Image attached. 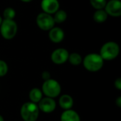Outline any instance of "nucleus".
<instances>
[{"instance_id": "nucleus-9", "label": "nucleus", "mask_w": 121, "mask_h": 121, "mask_svg": "<svg viewBox=\"0 0 121 121\" xmlns=\"http://www.w3.org/2000/svg\"><path fill=\"white\" fill-rule=\"evenodd\" d=\"M38 108L41 111L45 113H50L53 112L56 108L55 101L49 97L43 98L38 103Z\"/></svg>"}, {"instance_id": "nucleus-19", "label": "nucleus", "mask_w": 121, "mask_h": 121, "mask_svg": "<svg viewBox=\"0 0 121 121\" xmlns=\"http://www.w3.org/2000/svg\"><path fill=\"white\" fill-rule=\"evenodd\" d=\"M107 3L106 0H90V4L96 10L104 9Z\"/></svg>"}, {"instance_id": "nucleus-16", "label": "nucleus", "mask_w": 121, "mask_h": 121, "mask_svg": "<svg viewBox=\"0 0 121 121\" xmlns=\"http://www.w3.org/2000/svg\"><path fill=\"white\" fill-rule=\"evenodd\" d=\"M67 18V13L64 10H58L54 13L53 19L55 21V23H62L66 21Z\"/></svg>"}, {"instance_id": "nucleus-3", "label": "nucleus", "mask_w": 121, "mask_h": 121, "mask_svg": "<svg viewBox=\"0 0 121 121\" xmlns=\"http://www.w3.org/2000/svg\"><path fill=\"white\" fill-rule=\"evenodd\" d=\"M39 108L36 104L26 102L21 108V116L24 121H36L39 116Z\"/></svg>"}, {"instance_id": "nucleus-23", "label": "nucleus", "mask_w": 121, "mask_h": 121, "mask_svg": "<svg viewBox=\"0 0 121 121\" xmlns=\"http://www.w3.org/2000/svg\"><path fill=\"white\" fill-rule=\"evenodd\" d=\"M116 104L119 107H121V96H119L116 100Z\"/></svg>"}, {"instance_id": "nucleus-5", "label": "nucleus", "mask_w": 121, "mask_h": 121, "mask_svg": "<svg viewBox=\"0 0 121 121\" xmlns=\"http://www.w3.org/2000/svg\"><path fill=\"white\" fill-rule=\"evenodd\" d=\"M42 92L49 98L57 97L61 92V86L57 81L52 79L45 80L42 86Z\"/></svg>"}, {"instance_id": "nucleus-6", "label": "nucleus", "mask_w": 121, "mask_h": 121, "mask_svg": "<svg viewBox=\"0 0 121 121\" xmlns=\"http://www.w3.org/2000/svg\"><path fill=\"white\" fill-rule=\"evenodd\" d=\"M36 23L40 29L43 30H50L55 26V23L52 15L42 12L38 15Z\"/></svg>"}, {"instance_id": "nucleus-10", "label": "nucleus", "mask_w": 121, "mask_h": 121, "mask_svg": "<svg viewBox=\"0 0 121 121\" xmlns=\"http://www.w3.org/2000/svg\"><path fill=\"white\" fill-rule=\"evenodd\" d=\"M41 9L44 13L54 14L60 9V2L58 0H42Z\"/></svg>"}, {"instance_id": "nucleus-25", "label": "nucleus", "mask_w": 121, "mask_h": 121, "mask_svg": "<svg viewBox=\"0 0 121 121\" xmlns=\"http://www.w3.org/2000/svg\"><path fill=\"white\" fill-rule=\"evenodd\" d=\"M2 21H3V19H2V17L0 16V26H1V23H2Z\"/></svg>"}, {"instance_id": "nucleus-8", "label": "nucleus", "mask_w": 121, "mask_h": 121, "mask_svg": "<svg viewBox=\"0 0 121 121\" xmlns=\"http://www.w3.org/2000/svg\"><path fill=\"white\" fill-rule=\"evenodd\" d=\"M104 10L108 15L119 17L121 15V2L120 0H110L107 1Z\"/></svg>"}, {"instance_id": "nucleus-4", "label": "nucleus", "mask_w": 121, "mask_h": 121, "mask_svg": "<svg viewBox=\"0 0 121 121\" xmlns=\"http://www.w3.org/2000/svg\"><path fill=\"white\" fill-rule=\"evenodd\" d=\"M18 30V26L14 20L3 19L0 26V33L1 36L6 40L13 38Z\"/></svg>"}, {"instance_id": "nucleus-2", "label": "nucleus", "mask_w": 121, "mask_h": 121, "mask_svg": "<svg viewBox=\"0 0 121 121\" xmlns=\"http://www.w3.org/2000/svg\"><path fill=\"white\" fill-rule=\"evenodd\" d=\"M119 52L120 47L118 44L113 41H109L102 45L99 55L104 60H113L118 56Z\"/></svg>"}, {"instance_id": "nucleus-26", "label": "nucleus", "mask_w": 121, "mask_h": 121, "mask_svg": "<svg viewBox=\"0 0 121 121\" xmlns=\"http://www.w3.org/2000/svg\"><path fill=\"white\" fill-rule=\"evenodd\" d=\"M0 121H4V118L1 115H0Z\"/></svg>"}, {"instance_id": "nucleus-15", "label": "nucleus", "mask_w": 121, "mask_h": 121, "mask_svg": "<svg viewBox=\"0 0 121 121\" xmlns=\"http://www.w3.org/2000/svg\"><path fill=\"white\" fill-rule=\"evenodd\" d=\"M108 16V15L107 14V13L104 9H99V10H96L94 12L93 18L95 21V22L98 23H102L107 20Z\"/></svg>"}, {"instance_id": "nucleus-14", "label": "nucleus", "mask_w": 121, "mask_h": 121, "mask_svg": "<svg viewBox=\"0 0 121 121\" xmlns=\"http://www.w3.org/2000/svg\"><path fill=\"white\" fill-rule=\"evenodd\" d=\"M29 99L30 102H33L34 104L39 103V101L43 99L42 91L38 88L32 89L29 92Z\"/></svg>"}, {"instance_id": "nucleus-24", "label": "nucleus", "mask_w": 121, "mask_h": 121, "mask_svg": "<svg viewBox=\"0 0 121 121\" xmlns=\"http://www.w3.org/2000/svg\"><path fill=\"white\" fill-rule=\"evenodd\" d=\"M21 1H23V2H25V3H28V2H30V1H32L33 0H21Z\"/></svg>"}, {"instance_id": "nucleus-20", "label": "nucleus", "mask_w": 121, "mask_h": 121, "mask_svg": "<svg viewBox=\"0 0 121 121\" xmlns=\"http://www.w3.org/2000/svg\"><path fill=\"white\" fill-rule=\"evenodd\" d=\"M8 65L4 60H0V77L5 76L8 72Z\"/></svg>"}, {"instance_id": "nucleus-13", "label": "nucleus", "mask_w": 121, "mask_h": 121, "mask_svg": "<svg viewBox=\"0 0 121 121\" xmlns=\"http://www.w3.org/2000/svg\"><path fill=\"white\" fill-rule=\"evenodd\" d=\"M74 101L71 96L68 94H64L59 99V105L64 110L71 109L73 106Z\"/></svg>"}, {"instance_id": "nucleus-1", "label": "nucleus", "mask_w": 121, "mask_h": 121, "mask_svg": "<svg viewBox=\"0 0 121 121\" xmlns=\"http://www.w3.org/2000/svg\"><path fill=\"white\" fill-rule=\"evenodd\" d=\"M104 60L99 54L90 53L85 56L82 60L84 68L91 72H96L99 71L104 66Z\"/></svg>"}, {"instance_id": "nucleus-12", "label": "nucleus", "mask_w": 121, "mask_h": 121, "mask_svg": "<svg viewBox=\"0 0 121 121\" xmlns=\"http://www.w3.org/2000/svg\"><path fill=\"white\" fill-rule=\"evenodd\" d=\"M61 121H81L79 114L71 109L65 110L60 117Z\"/></svg>"}, {"instance_id": "nucleus-7", "label": "nucleus", "mask_w": 121, "mask_h": 121, "mask_svg": "<svg viewBox=\"0 0 121 121\" xmlns=\"http://www.w3.org/2000/svg\"><path fill=\"white\" fill-rule=\"evenodd\" d=\"M69 52L65 48H57L51 54V60L56 65H62L68 60Z\"/></svg>"}, {"instance_id": "nucleus-18", "label": "nucleus", "mask_w": 121, "mask_h": 121, "mask_svg": "<svg viewBox=\"0 0 121 121\" xmlns=\"http://www.w3.org/2000/svg\"><path fill=\"white\" fill-rule=\"evenodd\" d=\"M16 11L14 9L11 7H7L4 9L3 12L4 19H9V20H13L16 16Z\"/></svg>"}, {"instance_id": "nucleus-17", "label": "nucleus", "mask_w": 121, "mask_h": 121, "mask_svg": "<svg viewBox=\"0 0 121 121\" xmlns=\"http://www.w3.org/2000/svg\"><path fill=\"white\" fill-rule=\"evenodd\" d=\"M82 56L77 52H72L69 55L68 60L71 65L74 66H78L82 62Z\"/></svg>"}, {"instance_id": "nucleus-11", "label": "nucleus", "mask_w": 121, "mask_h": 121, "mask_svg": "<svg viewBox=\"0 0 121 121\" xmlns=\"http://www.w3.org/2000/svg\"><path fill=\"white\" fill-rule=\"evenodd\" d=\"M49 38L52 43H59L64 40L65 32L59 27H53L49 30Z\"/></svg>"}, {"instance_id": "nucleus-22", "label": "nucleus", "mask_w": 121, "mask_h": 121, "mask_svg": "<svg viewBox=\"0 0 121 121\" xmlns=\"http://www.w3.org/2000/svg\"><path fill=\"white\" fill-rule=\"evenodd\" d=\"M114 85L115 87L118 89V90H121V78H118L117 79H116L115 82H114Z\"/></svg>"}, {"instance_id": "nucleus-21", "label": "nucleus", "mask_w": 121, "mask_h": 121, "mask_svg": "<svg viewBox=\"0 0 121 121\" xmlns=\"http://www.w3.org/2000/svg\"><path fill=\"white\" fill-rule=\"evenodd\" d=\"M42 78L45 81V80H48L49 79H50V74L49 72L48 71H44L43 73H42Z\"/></svg>"}]
</instances>
